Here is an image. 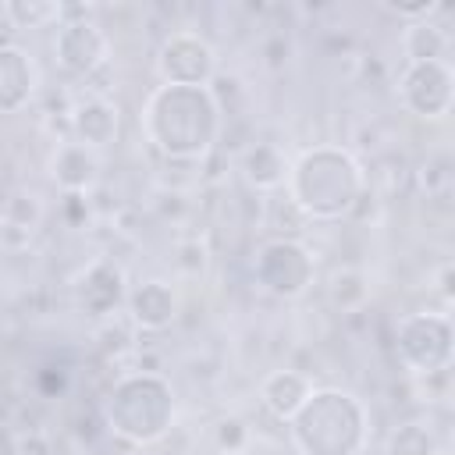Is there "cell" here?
Instances as JSON below:
<instances>
[{
	"instance_id": "6da1fadb",
	"label": "cell",
	"mask_w": 455,
	"mask_h": 455,
	"mask_svg": "<svg viewBox=\"0 0 455 455\" xmlns=\"http://www.w3.org/2000/svg\"><path fill=\"white\" fill-rule=\"evenodd\" d=\"M149 142L171 160H196L213 149L220 107L210 85H160L142 110Z\"/></svg>"
},
{
	"instance_id": "7a4b0ae2",
	"label": "cell",
	"mask_w": 455,
	"mask_h": 455,
	"mask_svg": "<svg viewBox=\"0 0 455 455\" xmlns=\"http://www.w3.org/2000/svg\"><path fill=\"white\" fill-rule=\"evenodd\" d=\"M288 192L302 217L334 220V217L352 213L363 203L366 178L345 149L320 146V149H309L295 164V171L288 174Z\"/></svg>"
},
{
	"instance_id": "3957f363",
	"label": "cell",
	"mask_w": 455,
	"mask_h": 455,
	"mask_svg": "<svg viewBox=\"0 0 455 455\" xmlns=\"http://www.w3.org/2000/svg\"><path fill=\"white\" fill-rule=\"evenodd\" d=\"M291 437L302 455H359L366 444V409L348 391H309L291 416Z\"/></svg>"
},
{
	"instance_id": "277c9868",
	"label": "cell",
	"mask_w": 455,
	"mask_h": 455,
	"mask_svg": "<svg viewBox=\"0 0 455 455\" xmlns=\"http://www.w3.org/2000/svg\"><path fill=\"white\" fill-rule=\"evenodd\" d=\"M174 416V391L156 373H135L114 384L107 402V427L135 444H149L167 434Z\"/></svg>"
},
{
	"instance_id": "5b68a950",
	"label": "cell",
	"mask_w": 455,
	"mask_h": 455,
	"mask_svg": "<svg viewBox=\"0 0 455 455\" xmlns=\"http://www.w3.org/2000/svg\"><path fill=\"white\" fill-rule=\"evenodd\" d=\"M398 355L416 373H441L451 363V320L444 313H412L398 323Z\"/></svg>"
},
{
	"instance_id": "8992f818",
	"label": "cell",
	"mask_w": 455,
	"mask_h": 455,
	"mask_svg": "<svg viewBox=\"0 0 455 455\" xmlns=\"http://www.w3.org/2000/svg\"><path fill=\"white\" fill-rule=\"evenodd\" d=\"M256 277L267 291L281 299H295L313 281V256L291 238H274L256 256Z\"/></svg>"
},
{
	"instance_id": "52a82bcc",
	"label": "cell",
	"mask_w": 455,
	"mask_h": 455,
	"mask_svg": "<svg viewBox=\"0 0 455 455\" xmlns=\"http://www.w3.org/2000/svg\"><path fill=\"white\" fill-rule=\"evenodd\" d=\"M156 71L167 85H210L217 75V57L203 36L174 32L156 57Z\"/></svg>"
},
{
	"instance_id": "ba28073f",
	"label": "cell",
	"mask_w": 455,
	"mask_h": 455,
	"mask_svg": "<svg viewBox=\"0 0 455 455\" xmlns=\"http://www.w3.org/2000/svg\"><path fill=\"white\" fill-rule=\"evenodd\" d=\"M455 96V75L448 60H423L409 64L402 75V100L419 117H444L451 110Z\"/></svg>"
},
{
	"instance_id": "9c48e42d",
	"label": "cell",
	"mask_w": 455,
	"mask_h": 455,
	"mask_svg": "<svg viewBox=\"0 0 455 455\" xmlns=\"http://www.w3.org/2000/svg\"><path fill=\"white\" fill-rule=\"evenodd\" d=\"M57 64L68 75L89 78L103 60H107V36L100 32L96 21L89 18H64L57 25V43H53Z\"/></svg>"
},
{
	"instance_id": "30bf717a",
	"label": "cell",
	"mask_w": 455,
	"mask_h": 455,
	"mask_svg": "<svg viewBox=\"0 0 455 455\" xmlns=\"http://www.w3.org/2000/svg\"><path fill=\"white\" fill-rule=\"evenodd\" d=\"M78 306L89 313V316H107L110 309H117V302L124 299V274L121 267L100 259L92 263L82 277H78Z\"/></svg>"
},
{
	"instance_id": "8fae6325",
	"label": "cell",
	"mask_w": 455,
	"mask_h": 455,
	"mask_svg": "<svg viewBox=\"0 0 455 455\" xmlns=\"http://www.w3.org/2000/svg\"><path fill=\"white\" fill-rule=\"evenodd\" d=\"M128 313L142 331H164L178 316V295L167 281H142L128 291Z\"/></svg>"
},
{
	"instance_id": "7c38bea8",
	"label": "cell",
	"mask_w": 455,
	"mask_h": 455,
	"mask_svg": "<svg viewBox=\"0 0 455 455\" xmlns=\"http://www.w3.org/2000/svg\"><path fill=\"white\" fill-rule=\"evenodd\" d=\"M117 128H121V117H117V107L107 103V100H85L71 110V132H75V142L89 146L92 153L96 149H107L114 139H117Z\"/></svg>"
},
{
	"instance_id": "4fadbf2b",
	"label": "cell",
	"mask_w": 455,
	"mask_h": 455,
	"mask_svg": "<svg viewBox=\"0 0 455 455\" xmlns=\"http://www.w3.org/2000/svg\"><path fill=\"white\" fill-rule=\"evenodd\" d=\"M36 89L32 57L18 46H0V114H14Z\"/></svg>"
},
{
	"instance_id": "5bb4252c",
	"label": "cell",
	"mask_w": 455,
	"mask_h": 455,
	"mask_svg": "<svg viewBox=\"0 0 455 455\" xmlns=\"http://www.w3.org/2000/svg\"><path fill=\"white\" fill-rule=\"evenodd\" d=\"M50 174H53V181H57L64 192L82 196V192H89V188L96 185V178H100V160H96V153H92L89 146H82V142H64V146L53 153Z\"/></svg>"
},
{
	"instance_id": "9a60e30c",
	"label": "cell",
	"mask_w": 455,
	"mask_h": 455,
	"mask_svg": "<svg viewBox=\"0 0 455 455\" xmlns=\"http://www.w3.org/2000/svg\"><path fill=\"white\" fill-rule=\"evenodd\" d=\"M259 398H263L267 412H274L277 419H291L302 409V402L309 398V380L302 373H295V370H274L263 380Z\"/></svg>"
},
{
	"instance_id": "2e32d148",
	"label": "cell",
	"mask_w": 455,
	"mask_h": 455,
	"mask_svg": "<svg viewBox=\"0 0 455 455\" xmlns=\"http://www.w3.org/2000/svg\"><path fill=\"white\" fill-rule=\"evenodd\" d=\"M242 174L252 188H277L288 178L284 153L274 142H252L242 156Z\"/></svg>"
},
{
	"instance_id": "e0dca14e",
	"label": "cell",
	"mask_w": 455,
	"mask_h": 455,
	"mask_svg": "<svg viewBox=\"0 0 455 455\" xmlns=\"http://www.w3.org/2000/svg\"><path fill=\"white\" fill-rule=\"evenodd\" d=\"M405 53L412 64H423V60H444V50H448V36L437 21L423 18V21H412L405 28V39H402Z\"/></svg>"
},
{
	"instance_id": "ac0fdd59",
	"label": "cell",
	"mask_w": 455,
	"mask_h": 455,
	"mask_svg": "<svg viewBox=\"0 0 455 455\" xmlns=\"http://www.w3.org/2000/svg\"><path fill=\"white\" fill-rule=\"evenodd\" d=\"M366 295H370V288H366V277H363L359 270H334V277H331V284H327V299H331L341 313L363 309V306H366Z\"/></svg>"
},
{
	"instance_id": "d6986e66",
	"label": "cell",
	"mask_w": 455,
	"mask_h": 455,
	"mask_svg": "<svg viewBox=\"0 0 455 455\" xmlns=\"http://www.w3.org/2000/svg\"><path fill=\"white\" fill-rule=\"evenodd\" d=\"M64 4H46V0H7L4 18L14 28H43L46 21H60Z\"/></svg>"
},
{
	"instance_id": "ffe728a7",
	"label": "cell",
	"mask_w": 455,
	"mask_h": 455,
	"mask_svg": "<svg viewBox=\"0 0 455 455\" xmlns=\"http://www.w3.org/2000/svg\"><path fill=\"white\" fill-rule=\"evenodd\" d=\"M387 455H437V441L427 423H402L387 437Z\"/></svg>"
},
{
	"instance_id": "44dd1931",
	"label": "cell",
	"mask_w": 455,
	"mask_h": 455,
	"mask_svg": "<svg viewBox=\"0 0 455 455\" xmlns=\"http://www.w3.org/2000/svg\"><path fill=\"white\" fill-rule=\"evenodd\" d=\"M4 220H7V224H18V228H25V231H36V224L43 220V206H39L36 196L18 192V196L7 199V206H4Z\"/></svg>"
},
{
	"instance_id": "7402d4cb",
	"label": "cell",
	"mask_w": 455,
	"mask_h": 455,
	"mask_svg": "<svg viewBox=\"0 0 455 455\" xmlns=\"http://www.w3.org/2000/svg\"><path fill=\"white\" fill-rule=\"evenodd\" d=\"M213 437H217V448H220L224 455H231V451H245V441H249V427H245V419H238V416H228V419H220V423H217Z\"/></svg>"
},
{
	"instance_id": "603a6c76",
	"label": "cell",
	"mask_w": 455,
	"mask_h": 455,
	"mask_svg": "<svg viewBox=\"0 0 455 455\" xmlns=\"http://www.w3.org/2000/svg\"><path fill=\"white\" fill-rule=\"evenodd\" d=\"M174 263H178V270H185V274H203L206 270V245L199 242V238H185V242H178V256H174Z\"/></svg>"
},
{
	"instance_id": "cb8c5ba5",
	"label": "cell",
	"mask_w": 455,
	"mask_h": 455,
	"mask_svg": "<svg viewBox=\"0 0 455 455\" xmlns=\"http://www.w3.org/2000/svg\"><path fill=\"white\" fill-rule=\"evenodd\" d=\"M14 455H53V448H50V437H46V434L25 430V434H18V441H14Z\"/></svg>"
},
{
	"instance_id": "d4e9b609",
	"label": "cell",
	"mask_w": 455,
	"mask_h": 455,
	"mask_svg": "<svg viewBox=\"0 0 455 455\" xmlns=\"http://www.w3.org/2000/svg\"><path fill=\"white\" fill-rule=\"evenodd\" d=\"M384 7L395 11V14H402V18H416V21H423V18H430L437 11L434 0H416V4H395V0H387Z\"/></svg>"
},
{
	"instance_id": "484cf974",
	"label": "cell",
	"mask_w": 455,
	"mask_h": 455,
	"mask_svg": "<svg viewBox=\"0 0 455 455\" xmlns=\"http://www.w3.org/2000/svg\"><path fill=\"white\" fill-rule=\"evenodd\" d=\"M441 291H444V299H451V267L441 270Z\"/></svg>"
}]
</instances>
